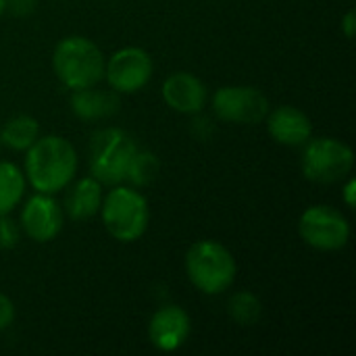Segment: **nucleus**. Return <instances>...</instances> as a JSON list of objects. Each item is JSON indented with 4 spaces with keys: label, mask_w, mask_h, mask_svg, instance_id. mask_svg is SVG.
I'll return each instance as SVG.
<instances>
[{
    "label": "nucleus",
    "mask_w": 356,
    "mask_h": 356,
    "mask_svg": "<svg viewBox=\"0 0 356 356\" xmlns=\"http://www.w3.org/2000/svg\"><path fill=\"white\" fill-rule=\"evenodd\" d=\"M77 150L63 136H40L25 150L23 173L27 184L42 194L65 190L77 175Z\"/></svg>",
    "instance_id": "f257e3e1"
},
{
    "label": "nucleus",
    "mask_w": 356,
    "mask_h": 356,
    "mask_svg": "<svg viewBox=\"0 0 356 356\" xmlns=\"http://www.w3.org/2000/svg\"><path fill=\"white\" fill-rule=\"evenodd\" d=\"M184 269L190 284L207 296H219L227 292L238 275V263L234 254L215 240L194 242L186 252Z\"/></svg>",
    "instance_id": "f03ea898"
},
{
    "label": "nucleus",
    "mask_w": 356,
    "mask_h": 356,
    "mask_svg": "<svg viewBox=\"0 0 356 356\" xmlns=\"http://www.w3.org/2000/svg\"><path fill=\"white\" fill-rule=\"evenodd\" d=\"M106 58L86 35H67L52 50V71L69 90L92 88L104 79Z\"/></svg>",
    "instance_id": "7ed1b4c3"
},
{
    "label": "nucleus",
    "mask_w": 356,
    "mask_h": 356,
    "mask_svg": "<svg viewBox=\"0 0 356 356\" xmlns=\"http://www.w3.org/2000/svg\"><path fill=\"white\" fill-rule=\"evenodd\" d=\"M100 217L106 234L123 244L140 240L150 223V207L146 196L134 186H111L102 198Z\"/></svg>",
    "instance_id": "20e7f679"
},
{
    "label": "nucleus",
    "mask_w": 356,
    "mask_h": 356,
    "mask_svg": "<svg viewBox=\"0 0 356 356\" xmlns=\"http://www.w3.org/2000/svg\"><path fill=\"white\" fill-rule=\"evenodd\" d=\"M138 148V142L121 127H102L94 131L88 144L90 175L102 186L123 184L129 161Z\"/></svg>",
    "instance_id": "39448f33"
},
{
    "label": "nucleus",
    "mask_w": 356,
    "mask_h": 356,
    "mask_svg": "<svg viewBox=\"0 0 356 356\" xmlns=\"http://www.w3.org/2000/svg\"><path fill=\"white\" fill-rule=\"evenodd\" d=\"M355 167L353 148L338 138H313L302 146L300 169L309 181L338 184L344 181Z\"/></svg>",
    "instance_id": "423d86ee"
},
{
    "label": "nucleus",
    "mask_w": 356,
    "mask_h": 356,
    "mask_svg": "<svg viewBox=\"0 0 356 356\" xmlns=\"http://www.w3.org/2000/svg\"><path fill=\"white\" fill-rule=\"evenodd\" d=\"M298 234L307 246L319 252H336L350 242L353 229L340 209L332 204H313L300 215Z\"/></svg>",
    "instance_id": "0eeeda50"
},
{
    "label": "nucleus",
    "mask_w": 356,
    "mask_h": 356,
    "mask_svg": "<svg viewBox=\"0 0 356 356\" xmlns=\"http://www.w3.org/2000/svg\"><path fill=\"white\" fill-rule=\"evenodd\" d=\"M215 117L234 125L263 123L271 104L269 98L254 86H223L211 98Z\"/></svg>",
    "instance_id": "6e6552de"
},
{
    "label": "nucleus",
    "mask_w": 356,
    "mask_h": 356,
    "mask_svg": "<svg viewBox=\"0 0 356 356\" xmlns=\"http://www.w3.org/2000/svg\"><path fill=\"white\" fill-rule=\"evenodd\" d=\"M154 73L152 56L140 46H125L111 54L104 65V77L117 94H136L148 86Z\"/></svg>",
    "instance_id": "1a4fd4ad"
},
{
    "label": "nucleus",
    "mask_w": 356,
    "mask_h": 356,
    "mask_svg": "<svg viewBox=\"0 0 356 356\" xmlns=\"http://www.w3.org/2000/svg\"><path fill=\"white\" fill-rule=\"evenodd\" d=\"M63 225H65V211L56 202L54 194L35 192L25 200L19 217V227L29 240L38 244H48L60 234Z\"/></svg>",
    "instance_id": "9d476101"
},
{
    "label": "nucleus",
    "mask_w": 356,
    "mask_h": 356,
    "mask_svg": "<svg viewBox=\"0 0 356 356\" xmlns=\"http://www.w3.org/2000/svg\"><path fill=\"white\" fill-rule=\"evenodd\" d=\"M192 334V319L186 309L177 305L161 307L148 321V340L161 353L179 350Z\"/></svg>",
    "instance_id": "9b49d317"
},
{
    "label": "nucleus",
    "mask_w": 356,
    "mask_h": 356,
    "mask_svg": "<svg viewBox=\"0 0 356 356\" xmlns=\"http://www.w3.org/2000/svg\"><path fill=\"white\" fill-rule=\"evenodd\" d=\"M161 94L165 104L181 115H200L209 102V92L204 81L190 71L171 73L163 81Z\"/></svg>",
    "instance_id": "f8f14e48"
},
{
    "label": "nucleus",
    "mask_w": 356,
    "mask_h": 356,
    "mask_svg": "<svg viewBox=\"0 0 356 356\" xmlns=\"http://www.w3.org/2000/svg\"><path fill=\"white\" fill-rule=\"evenodd\" d=\"M265 125H267V134L273 138V142L288 146V148H300L313 136L311 117L302 108L290 106V104L269 108V113L265 117Z\"/></svg>",
    "instance_id": "ddd939ff"
},
{
    "label": "nucleus",
    "mask_w": 356,
    "mask_h": 356,
    "mask_svg": "<svg viewBox=\"0 0 356 356\" xmlns=\"http://www.w3.org/2000/svg\"><path fill=\"white\" fill-rule=\"evenodd\" d=\"M65 190H67V196H65L63 211L71 221H86L100 213L104 186L96 177L88 175V177L73 179Z\"/></svg>",
    "instance_id": "4468645a"
},
{
    "label": "nucleus",
    "mask_w": 356,
    "mask_h": 356,
    "mask_svg": "<svg viewBox=\"0 0 356 356\" xmlns=\"http://www.w3.org/2000/svg\"><path fill=\"white\" fill-rule=\"evenodd\" d=\"M119 96L115 90H96L92 88H81V90H71L69 106L73 115L81 121H100L106 117H113L119 111Z\"/></svg>",
    "instance_id": "2eb2a0df"
},
{
    "label": "nucleus",
    "mask_w": 356,
    "mask_h": 356,
    "mask_svg": "<svg viewBox=\"0 0 356 356\" xmlns=\"http://www.w3.org/2000/svg\"><path fill=\"white\" fill-rule=\"evenodd\" d=\"M27 179L19 165L0 161V215H10L25 196Z\"/></svg>",
    "instance_id": "dca6fc26"
},
{
    "label": "nucleus",
    "mask_w": 356,
    "mask_h": 356,
    "mask_svg": "<svg viewBox=\"0 0 356 356\" xmlns=\"http://www.w3.org/2000/svg\"><path fill=\"white\" fill-rule=\"evenodd\" d=\"M40 138V123L31 115H15L0 127V142L2 146L25 152L35 140Z\"/></svg>",
    "instance_id": "f3484780"
},
{
    "label": "nucleus",
    "mask_w": 356,
    "mask_h": 356,
    "mask_svg": "<svg viewBox=\"0 0 356 356\" xmlns=\"http://www.w3.org/2000/svg\"><path fill=\"white\" fill-rule=\"evenodd\" d=\"M227 313L234 323H238L242 327H252L261 321L263 305L257 294H252L248 290H240L227 300Z\"/></svg>",
    "instance_id": "a211bd4d"
},
{
    "label": "nucleus",
    "mask_w": 356,
    "mask_h": 356,
    "mask_svg": "<svg viewBox=\"0 0 356 356\" xmlns=\"http://www.w3.org/2000/svg\"><path fill=\"white\" fill-rule=\"evenodd\" d=\"M159 169H161V165H159L156 154L150 152V150L138 148L136 154L129 161L125 181H129L134 188H144V186H148V184H152L156 179Z\"/></svg>",
    "instance_id": "6ab92c4d"
},
{
    "label": "nucleus",
    "mask_w": 356,
    "mask_h": 356,
    "mask_svg": "<svg viewBox=\"0 0 356 356\" xmlns=\"http://www.w3.org/2000/svg\"><path fill=\"white\" fill-rule=\"evenodd\" d=\"M21 227L8 215H0V250H13L19 244Z\"/></svg>",
    "instance_id": "aec40b11"
},
{
    "label": "nucleus",
    "mask_w": 356,
    "mask_h": 356,
    "mask_svg": "<svg viewBox=\"0 0 356 356\" xmlns=\"http://www.w3.org/2000/svg\"><path fill=\"white\" fill-rule=\"evenodd\" d=\"M13 321H15V305L4 292H0V332L8 330Z\"/></svg>",
    "instance_id": "412c9836"
},
{
    "label": "nucleus",
    "mask_w": 356,
    "mask_h": 356,
    "mask_svg": "<svg viewBox=\"0 0 356 356\" xmlns=\"http://www.w3.org/2000/svg\"><path fill=\"white\" fill-rule=\"evenodd\" d=\"M38 6V0H6V10L15 17H29Z\"/></svg>",
    "instance_id": "4be33fe9"
},
{
    "label": "nucleus",
    "mask_w": 356,
    "mask_h": 356,
    "mask_svg": "<svg viewBox=\"0 0 356 356\" xmlns=\"http://www.w3.org/2000/svg\"><path fill=\"white\" fill-rule=\"evenodd\" d=\"M342 202L348 207V209H355L356 204V179L353 175H348L344 179V186H342Z\"/></svg>",
    "instance_id": "5701e85b"
},
{
    "label": "nucleus",
    "mask_w": 356,
    "mask_h": 356,
    "mask_svg": "<svg viewBox=\"0 0 356 356\" xmlns=\"http://www.w3.org/2000/svg\"><path fill=\"white\" fill-rule=\"evenodd\" d=\"M340 27H342V33L348 38V40H353L355 38V31H356V15L355 10L350 8L344 17H342V23H340Z\"/></svg>",
    "instance_id": "b1692460"
},
{
    "label": "nucleus",
    "mask_w": 356,
    "mask_h": 356,
    "mask_svg": "<svg viewBox=\"0 0 356 356\" xmlns=\"http://www.w3.org/2000/svg\"><path fill=\"white\" fill-rule=\"evenodd\" d=\"M6 13V0H0V17Z\"/></svg>",
    "instance_id": "393cba45"
},
{
    "label": "nucleus",
    "mask_w": 356,
    "mask_h": 356,
    "mask_svg": "<svg viewBox=\"0 0 356 356\" xmlns=\"http://www.w3.org/2000/svg\"><path fill=\"white\" fill-rule=\"evenodd\" d=\"M0 148H2V142H0Z\"/></svg>",
    "instance_id": "a878e982"
}]
</instances>
